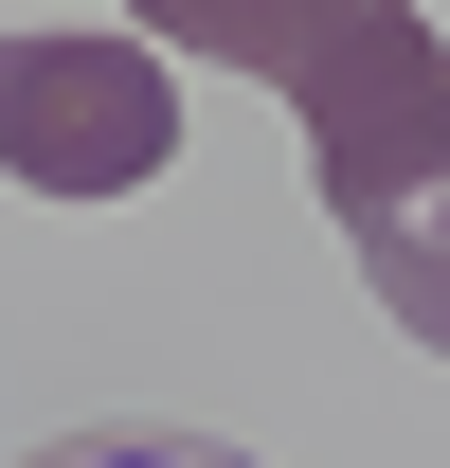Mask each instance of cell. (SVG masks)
I'll list each match as a JSON object with an SVG mask.
<instances>
[{"label":"cell","mask_w":450,"mask_h":468,"mask_svg":"<svg viewBox=\"0 0 450 468\" xmlns=\"http://www.w3.org/2000/svg\"><path fill=\"white\" fill-rule=\"evenodd\" d=\"M18 468H252V451H217V432H180V414H91V432H37Z\"/></svg>","instance_id":"cell-4"},{"label":"cell","mask_w":450,"mask_h":468,"mask_svg":"<svg viewBox=\"0 0 450 468\" xmlns=\"http://www.w3.org/2000/svg\"><path fill=\"white\" fill-rule=\"evenodd\" d=\"M145 37H180V55H217V72H271V90H306V55H325L360 0H126Z\"/></svg>","instance_id":"cell-3"},{"label":"cell","mask_w":450,"mask_h":468,"mask_svg":"<svg viewBox=\"0 0 450 468\" xmlns=\"http://www.w3.org/2000/svg\"><path fill=\"white\" fill-rule=\"evenodd\" d=\"M163 163H180V72L145 37H0V180L145 198Z\"/></svg>","instance_id":"cell-2"},{"label":"cell","mask_w":450,"mask_h":468,"mask_svg":"<svg viewBox=\"0 0 450 468\" xmlns=\"http://www.w3.org/2000/svg\"><path fill=\"white\" fill-rule=\"evenodd\" d=\"M288 126H306V180H325L360 289L450 360V37L414 0H360L325 55H306Z\"/></svg>","instance_id":"cell-1"}]
</instances>
